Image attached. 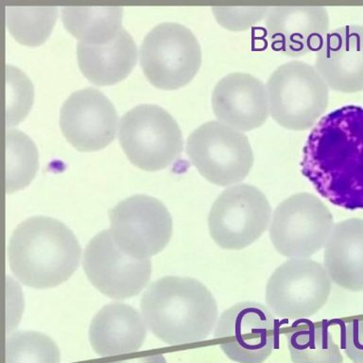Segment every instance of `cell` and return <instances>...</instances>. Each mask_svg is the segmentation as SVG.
<instances>
[{"label":"cell","mask_w":363,"mask_h":363,"mask_svg":"<svg viewBox=\"0 0 363 363\" xmlns=\"http://www.w3.org/2000/svg\"><path fill=\"white\" fill-rule=\"evenodd\" d=\"M301 172L334 206L363 209V107L346 105L318 121L303 147Z\"/></svg>","instance_id":"6da1fadb"},{"label":"cell","mask_w":363,"mask_h":363,"mask_svg":"<svg viewBox=\"0 0 363 363\" xmlns=\"http://www.w3.org/2000/svg\"><path fill=\"white\" fill-rule=\"evenodd\" d=\"M140 308L147 328L169 345L201 342L217 323L211 291L190 277H166L147 288Z\"/></svg>","instance_id":"7a4b0ae2"},{"label":"cell","mask_w":363,"mask_h":363,"mask_svg":"<svg viewBox=\"0 0 363 363\" xmlns=\"http://www.w3.org/2000/svg\"><path fill=\"white\" fill-rule=\"evenodd\" d=\"M14 277L33 289H50L69 279L78 269L81 246L61 221L35 216L20 223L9 243Z\"/></svg>","instance_id":"3957f363"},{"label":"cell","mask_w":363,"mask_h":363,"mask_svg":"<svg viewBox=\"0 0 363 363\" xmlns=\"http://www.w3.org/2000/svg\"><path fill=\"white\" fill-rule=\"evenodd\" d=\"M266 88L269 115L286 129L308 130L328 109V85L305 62L281 65L269 77Z\"/></svg>","instance_id":"277c9868"},{"label":"cell","mask_w":363,"mask_h":363,"mask_svg":"<svg viewBox=\"0 0 363 363\" xmlns=\"http://www.w3.org/2000/svg\"><path fill=\"white\" fill-rule=\"evenodd\" d=\"M119 143L139 169H166L183 150V135L173 116L158 105L140 104L119 121Z\"/></svg>","instance_id":"5b68a950"},{"label":"cell","mask_w":363,"mask_h":363,"mask_svg":"<svg viewBox=\"0 0 363 363\" xmlns=\"http://www.w3.org/2000/svg\"><path fill=\"white\" fill-rule=\"evenodd\" d=\"M186 153L200 174L220 186L240 184L255 160L247 135L218 121L206 122L190 133Z\"/></svg>","instance_id":"8992f818"},{"label":"cell","mask_w":363,"mask_h":363,"mask_svg":"<svg viewBox=\"0 0 363 363\" xmlns=\"http://www.w3.org/2000/svg\"><path fill=\"white\" fill-rule=\"evenodd\" d=\"M333 228V216L328 206L311 193L300 192L278 204L269 233L280 255L308 258L325 246Z\"/></svg>","instance_id":"52a82bcc"},{"label":"cell","mask_w":363,"mask_h":363,"mask_svg":"<svg viewBox=\"0 0 363 363\" xmlns=\"http://www.w3.org/2000/svg\"><path fill=\"white\" fill-rule=\"evenodd\" d=\"M139 58L150 84L161 89H177L197 74L201 64V45L189 28L164 22L145 36Z\"/></svg>","instance_id":"ba28073f"},{"label":"cell","mask_w":363,"mask_h":363,"mask_svg":"<svg viewBox=\"0 0 363 363\" xmlns=\"http://www.w3.org/2000/svg\"><path fill=\"white\" fill-rule=\"evenodd\" d=\"M272 207L259 189L238 184L223 190L208 215L210 235L225 250H242L251 245L269 228Z\"/></svg>","instance_id":"9c48e42d"},{"label":"cell","mask_w":363,"mask_h":363,"mask_svg":"<svg viewBox=\"0 0 363 363\" xmlns=\"http://www.w3.org/2000/svg\"><path fill=\"white\" fill-rule=\"evenodd\" d=\"M331 288L322 264L309 258H291L269 278L267 306L274 316L284 319L311 317L326 305Z\"/></svg>","instance_id":"30bf717a"},{"label":"cell","mask_w":363,"mask_h":363,"mask_svg":"<svg viewBox=\"0 0 363 363\" xmlns=\"http://www.w3.org/2000/svg\"><path fill=\"white\" fill-rule=\"evenodd\" d=\"M110 232L119 248L130 257L150 258L163 251L172 235V218L162 201L135 195L109 211Z\"/></svg>","instance_id":"8fae6325"},{"label":"cell","mask_w":363,"mask_h":363,"mask_svg":"<svg viewBox=\"0 0 363 363\" xmlns=\"http://www.w3.org/2000/svg\"><path fill=\"white\" fill-rule=\"evenodd\" d=\"M277 322L268 306L241 302L226 309L216 325L215 339L223 353L238 363H263L274 351Z\"/></svg>","instance_id":"7c38bea8"},{"label":"cell","mask_w":363,"mask_h":363,"mask_svg":"<svg viewBox=\"0 0 363 363\" xmlns=\"http://www.w3.org/2000/svg\"><path fill=\"white\" fill-rule=\"evenodd\" d=\"M85 274L101 294L113 299H128L140 294L152 274L150 258H135L122 251L110 230L96 235L84 255Z\"/></svg>","instance_id":"4fadbf2b"},{"label":"cell","mask_w":363,"mask_h":363,"mask_svg":"<svg viewBox=\"0 0 363 363\" xmlns=\"http://www.w3.org/2000/svg\"><path fill=\"white\" fill-rule=\"evenodd\" d=\"M118 113L112 102L95 88L71 94L60 110L62 135L79 152L104 149L116 136Z\"/></svg>","instance_id":"5bb4252c"},{"label":"cell","mask_w":363,"mask_h":363,"mask_svg":"<svg viewBox=\"0 0 363 363\" xmlns=\"http://www.w3.org/2000/svg\"><path fill=\"white\" fill-rule=\"evenodd\" d=\"M267 36L272 48L284 55L299 58L318 52L329 33V16L325 7L269 8Z\"/></svg>","instance_id":"9a60e30c"},{"label":"cell","mask_w":363,"mask_h":363,"mask_svg":"<svg viewBox=\"0 0 363 363\" xmlns=\"http://www.w3.org/2000/svg\"><path fill=\"white\" fill-rule=\"evenodd\" d=\"M211 101L218 121L242 133L262 126L269 116L266 84L249 73L224 76L215 85Z\"/></svg>","instance_id":"2e32d148"},{"label":"cell","mask_w":363,"mask_h":363,"mask_svg":"<svg viewBox=\"0 0 363 363\" xmlns=\"http://www.w3.org/2000/svg\"><path fill=\"white\" fill-rule=\"evenodd\" d=\"M314 67L329 88L352 94L363 91V26L345 25L329 31L316 53Z\"/></svg>","instance_id":"e0dca14e"},{"label":"cell","mask_w":363,"mask_h":363,"mask_svg":"<svg viewBox=\"0 0 363 363\" xmlns=\"http://www.w3.org/2000/svg\"><path fill=\"white\" fill-rule=\"evenodd\" d=\"M146 337L143 318L135 308L121 303L104 306L93 318L89 328L90 345L101 357L138 351Z\"/></svg>","instance_id":"ac0fdd59"},{"label":"cell","mask_w":363,"mask_h":363,"mask_svg":"<svg viewBox=\"0 0 363 363\" xmlns=\"http://www.w3.org/2000/svg\"><path fill=\"white\" fill-rule=\"evenodd\" d=\"M323 252L331 282L349 291H363V218L335 224Z\"/></svg>","instance_id":"d6986e66"},{"label":"cell","mask_w":363,"mask_h":363,"mask_svg":"<svg viewBox=\"0 0 363 363\" xmlns=\"http://www.w3.org/2000/svg\"><path fill=\"white\" fill-rule=\"evenodd\" d=\"M136 58L135 43L124 28L109 41L99 44L78 42L77 45L79 70L96 85H112L126 78Z\"/></svg>","instance_id":"ffe728a7"},{"label":"cell","mask_w":363,"mask_h":363,"mask_svg":"<svg viewBox=\"0 0 363 363\" xmlns=\"http://www.w3.org/2000/svg\"><path fill=\"white\" fill-rule=\"evenodd\" d=\"M121 6H65L62 21L78 42L99 44L113 39L121 30Z\"/></svg>","instance_id":"44dd1931"},{"label":"cell","mask_w":363,"mask_h":363,"mask_svg":"<svg viewBox=\"0 0 363 363\" xmlns=\"http://www.w3.org/2000/svg\"><path fill=\"white\" fill-rule=\"evenodd\" d=\"M289 354L294 363H342L339 345L328 323H303L288 334Z\"/></svg>","instance_id":"7402d4cb"},{"label":"cell","mask_w":363,"mask_h":363,"mask_svg":"<svg viewBox=\"0 0 363 363\" xmlns=\"http://www.w3.org/2000/svg\"><path fill=\"white\" fill-rule=\"evenodd\" d=\"M58 9L55 6H18L5 7L9 33L20 44L35 47L50 36L55 24Z\"/></svg>","instance_id":"603a6c76"},{"label":"cell","mask_w":363,"mask_h":363,"mask_svg":"<svg viewBox=\"0 0 363 363\" xmlns=\"http://www.w3.org/2000/svg\"><path fill=\"white\" fill-rule=\"evenodd\" d=\"M5 146V189L13 193L33 180L38 169V152L33 141L16 129L6 130Z\"/></svg>","instance_id":"cb8c5ba5"},{"label":"cell","mask_w":363,"mask_h":363,"mask_svg":"<svg viewBox=\"0 0 363 363\" xmlns=\"http://www.w3.org/2000/svg\"><path fill=\"white\" fill-rule=\"evenodd\" d=\"M6 363H60V351L50 337L34 331L9 335Z\"/></svg>","instance_id":"d4e9b609"},{"label":"cell","mask_w":363,"mask_h":363,"mask_svg":"<svg viewBox=\"0 0 363 363\" xmlns=\"http://www.w3.org/2000/svg\"><path fill=\"white\" fill-rule=\"evenodd\" d=\"M6 127L16 126L28 115L33 101V87L30 79L13 65L5 68Z\"/></svg>","instance_id":"484cf974"},{"label":"cell","mask_w":363,"mask_h":363,"mask_svg":"<svg viewBox=\"0 0 363 363\" xmlns=\"http://www.w3.org/2000/svg\"><path fill=\"white\" fill-rule=\"evenodd\" d=\"M269 7H213L216 20L226 30L244 31L266 18Z\"/></svg>","instance_id":"4316f807"},{"label":"cell","mask_w":363,"mask_h":363,"mask_svg":"<svg viewBox=\"0 0 363 363\" xmlns=\"http://www.w3.org/2000/svg\"><path fill=\"white\" fill-rule=\"evenodd\" d=\"M343 349L354 363H363V320L348 323L343 329Z\"/></svg>","instance_id":"83f0119b"},{"label":"cell","mask_w":363,"mask_h":363,"mask_svg":"<svg viewBox=\"0 0 363 363\" xmlns=\"http://www.w3.org/2000/svg\"><path fill=\"white\" fill-rule=\"evenodd\" d=\"M108 363H167V359L160 354H150V356L136 357L126 360H119V362Z\"/></svg>","instance_id":"f1b7e54d"}]
</instances>
